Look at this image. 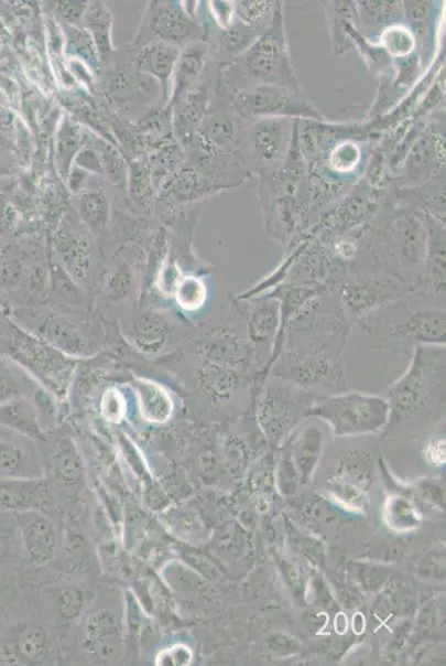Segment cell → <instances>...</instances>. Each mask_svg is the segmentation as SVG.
<instances>
[{
    "instance_id": "6da1fadb",
    "label": "cell",
    "mask_w": 446,
    "mask_h": 666,
    "mask_svg": "<svg viewBox=\"0 0 446 666\" xmlns=\"http://www.w3.org/2000/svg\"><path fill=\"white\" fill-rule=\"evenodd\" d=\"M373 229L369 249L382 272L399 281L409 293L422 297L427 229L425 215L407 206H390Z\"/></svg>"
},
{
    "instance_id": "7a4b0ae2",
    "label": "cell",
    "mask_w": 446,
    "mask_h": 666,
    "mask_svg": "<svg viewBox=\"0 0 446 666\" xmlns=\"http://www.w3.org/2000/svg\"><path fill=\"white\" fill-rule=\"evenodd\" d=\"M406 296L385 304L358 323L376 343V348L410 352L418 346H445V308L422 303L418 297ZM411 355V352H410Z\"/></svg>"
},
{
    "instance_id": "3957f363",
    "label": "cell",
    "mask_w": 446,
    "mask_h": 666,
    "mask_svg": "<svg viewBox=\"0 0 446 666\" xmlns=\"http://www.w3.org/2000/svg\"><path fill=\"white\" fill-rule=\"evenodd\" d=\"M349 332V323L342 321L334 326L327 339L303 343L282 352L269 377L311 393L320 387L338 394L346 391L341 356Z\"/></svg>"
},
{
    "instance_id": "277c9868",
    "label": "cell",
    "mask_w": 446,
    "mask_h": 666,
    "mask_svg": "<svg viewBox=\"0 0 446 666\" xmlns=\"http://www.w3.org/2000/svg\"><path fill=\"white\" fill-rule=\"evenodd\" d=\"M282 9V4L275 2L265 31L244 53V68L253 85H272L303 93L286 44Z\"/></svg>"
},
{
    "instance_id": "5b68a950",
    "label": "cell",
    "mask_w": 446,
    "mask_h": 666,
    "mask_svg": "<svg viewBox=\"0 0 446 666\" xmlns=\"http://www.w3.org/2000/svg\"><path fill=\"white\" fill-rule=\"evenodd\" d=\"M296 119L261 117L244 119L237 155L249 175L262 178L284 163L293 138Z\"/></svg>"
},
{
    "instance_id": "8992f818",
    "label": "cell",
    "mask_w": 446,
    "mask_h": 666,
    "mask_svg": "<svg viewBox=\"0 0 446 666\" xmlns=\"http://www.w3.org/2000/svg\"><path fill=\"white\" fill-rule=\"evenodd\" d=\"M434 348H414L406 372L387 394L390 411L406 415L434 396H445V353Z\"/></svg>"
},
{
    "instance_id": "52a82bcc",
    "label": "cell",
    "mask_w": 446,
    "mask_h": 666,
    "mask_svg": "<svg viewBox=\"0 0 446 666\" xmlns=\"http://www.w3.org/2000/svg\"><path fill=\"white\" fill-rule=\"evenodd\" d=\"M237 110L246 119L283 117L326 121L322 112L303 94L272 85H253L237 94Z\"/></svg>"
},
{
    "instance_id": "ba28073f",
    "label": "cell",
    "mask_w": 446,
    "mask_h": 666,
    "mask_svg": "<svg viewBox=\"0 0 446 666\" xmlns=\"http://www.w3.org/2000/svg\"><path fill=\"white\" fill-rule=\"evenodd\" d=\"M338 292L344 308L358 322L377 309L409 294L395 279L384 272L349 276L341 280Z\"/></svg>"
},
{
    "instance_id": "9c48e42d",
    "label": "cell",
    "mask_w": 446,
    "mask_h": 666,
    "mask_svg": "<svg viewBox=\"0 0 446 666\" xmlns=\"http://www.w3.org/2000/svg\"><path fill=\"white\" fill-rule=\"evenodd\" d=\"M313 412L329 418L341 430L351 431L378 427L385 420L390 407L387 399L378 396L340 393L323 399Z\"/></svg>"
},
{
    "instance_id": "30bf717a",
    "label": "cell",
    "mask_w": 446,
    "mask_h": 666,
    "mask_svg": "<svg viewBox=\"0 0 446 666\" xmlns=\"http://www.w3.org/2000/svg\"><path fill=\"white\" fill-rule=\"evenodd\" d=\"M243 313L247 316V342L251 350L253 366L259 374L272 356L280 324V304L275 298L265 294L249 299V307Z\"/></svg>"
},
{
    "instance_id": "8fae6325",
    "label": "cell",
    "mask_w": 446,
    "mask_h": 666,
    "mask_svg": "<svg viewBox=\"0 0 446 666\" xmlns=\"http://www.w3.org/2000/svg\"><path fill=\"white\" fill-rule=\"evenodd\" d=\"M409 148L404 178L414 187L443 173L445 166V138L434 128H423Z\"/></svg>"
},
{
    "instance_id": "7c38bea8",
    "label": "cell",
    "mask_w": 446,
    "mask_h": 666,
    "mask_svg": "<svg viewBox=\"0 0 446 666\" xmlns=\"http://www.w3.org/2000/svg\"><path fill=\"white\" fill-rule=\"evenodd\" d=\"M427 245L423 298H445V223L425 215Z\"/></svg>"
},
{
    "instance_id": "4fadbf2b",
    "label": "cell",
    "mask_w": 446,
    "mask_h": 666,
    "mask_svg": "<svg viewBox=\"0 0 446 666\" xmlns=\"http://www.w3.org/2000/svg\"><path fill=\"white\" fill-rule=\"evenodd\" d=\"M21 520L30 559L36 566L47 565L56 551V533L52 523L37 513H28Z\"/></svg>"
},
{
    "instance_id": "5bb4252c",
    "label": "cell",
    "mask_w": 446,
    "mask_h": 666,
    "mask_svg": "<svg viewBox=\"0 0 446 666\" xmlns=\"http://www.w3.org/2000/svg\"><path fill=\"white\" fill-rule=\"evenodd\" d=\"M130 335L139 351L156 354L167 344L170 324L162 314L146 312L133 321Z\"/></svg>"
},
{
    "instance_id": "9a60e30c",
    "label": "cell",
    "mask_w": 446,
    "mask_h": 666,
    "mask_svg": "<svg viewBox=\"0 0 446 666\" xmlns=\"http://www.w3.org/2000/svg\"><path fill=\"white\" fill-rule=\"evenodd\" d=\"M141 415L148 422L165 423L173 415L174 404L170 394L160 385L138 379L133 384Z\"/></svg>"
},
{
    "instance_id": "2e32d148",
    "label": "cell",
    "mask_w": 446,
    "mask_h": 666,
    "mask_svg": "<svg viewBox=\"0 0 446 666\" xmlns=\"http://www.w3.org/2000/svg\"><path fill=\"white\" fill-rule=\"evenodd\" d=\"M239 367L216 365L207 368L200 376L204 389L217 400L230 399L243 384L244 374Z\"/></svg>"
},
{
    "instance_id": "e0dca14e",
    "label": "cell",
    "mask_w": 446,
    "mask_h": 666,
    "mask_svg": "<svg viewBox=\"0 0 446 666\" xmlns=\"http://www.w3.org/2000/svg\"><path fill=\"white\" fill-rule=\"evenodd\" d=\"M43 333L50 343L65 353L78 355L84 352L85 346L78 330L65 318H48L43 324Z\"/></svg>"
},
{
    "instance_id": "ac0fdd59",
    "label": "cell",
    "mask_w": 446,
    "mask_h": 666,
    "mask_svg": "<svg viewBox=\"0 0 446 666\" xmlns=\"http://www.w3.org/2000/svg\"><path fill=\"white\" fill-rule=\"evenodd\" d=\"M258 31L255 26H250L241 21L228 26L221 34L222 51L232 55L246 53L263 34Z\"/></svg>"
},
{
    "instance_id": "d6986e66",
    "label": "cell",
    "mask_w": 446,
    "mask_h": 666,
    "mask_svg": "<svg viewBox=\"0 0 446 666\" xmlns=\"http://www.w3.org/2000/svg\"><path fill=\"white\" fill-rule=\"evenodd\" d=\"M361 159V149L353 140L339 142L328 155L327 170L331 174H350Z\"/></svg>"
},
{
    "instance_id": "ffe728a7",
    "label": "cell",
    "mask_w": 446,
    "mask_h": 666,
    "mask_svg": "<svg viewBox=\"0 0 446 666\" xmlns=\"http://www.w3.org/2000/svg\"><path fill=\"white\" fill-rule=\"evenodd\" d=\"M18 651L29 662L37 663L48 653V638L45 631L36 625L24 629L17 640Z\"/></svg>"
},
{
    "instance_id": "44dd1931",
    "label": "cell",
    "mask_w": 446,
    "mask_h": 666,
    "mask_svg": "<svg viewBox=\"0 0 446 666\" xmlns=\"http://www.w3.org/2000/svg\"><path fill=\"white\" fill-rule=\"evenodd\" d=\"M381 46L393 58H403L414 53L415 39L407 28L393 25L382 33Z\"/></svg>"
},
{
    "instance_id": "7402d4cb",
    "label": "cell",
    "mask_w": 446,
    "mask_h": 666,
    "mask_svg": "<svg viewBox=\"0 0 446 666\" xmlns=\"http://www.w3.org/2000/svg\"><path fill=\"white\" fill-rule=\"evenodd\" d=\"M178 304L188 311H195L204 307L207 300V288L203 280L196 277L182 279L176 287Z\"/></svg>"
},
{
    "instance_id": "603a6c76",
    "label": "cell",
    "mask_w": 446,
    "mask_h": 666,
    "mask_svg": "<svg viewBox=\"0 0 446 666\" xmlns=\"http://www.w3.org/2000/svg\"><path fill=\"white\" fill-rule=\"evenodd\" d=\"M24 452L14 444H0V473L7 476L26 477L28 466Z\"/></svg>"
},
{
    "instance_id": "cb8c5ba5",
    "label": "cell",
    "mask_w": 446,
    "mask_h": 666,
    "mask_svg": "<svg viewBox=\"0 0 446 666\" xmlns=\"http://www.w3.org/2000/svg\"><path fill=\"white\" fill-rule=\"evenodd\" d=\"M357 13L369 24L387 23L401 9L398 2H361Z\"/></svg>"
},
{
    "instance_id": "d4e9b609",
    "label": "cell",
    "mask_w": 446,
    "mask_h": 666,
    "mask_svg": "<svg viewBox=\"0 0 446 666\" xmlns=\"http://www.w3.org/2000/svg\"><path fill=\"white\" fill-rule=\"evenodd\" d=\"M275 2H241L238 6V14L241 22L257 26L268 15H271L274 9Z\"/></svg>"
},
{
    "instance_id": "484cf974",
    "label": "cell",
    "mask_w": 446,
    "mask_h": 666,
    "mask_svg": "<svg viewBox=\"0 0 446 666\" xmlns=\"http://www.w3.org/2000/svg\"><path fill=\"white\" fill-rule=\"evenodd\" d=\"M126 411L123 397L115 389L105 393L101 400V413L106 420L116 423L119 422Z\"/></svg>"
},
{
    "instance_id": "4316f807",
    "label": "cell",
    "mask_w": 446,
    "mask_h": 666,
    "mask_svg": "<svg viewBox=\"0 0 446 666\" xmlns=\"http://www.w3.org/2000/svg\"><path fill=\"white\" fill-rule=\"evenodd\" d=\"M6 421L22 432H36V421L34 415L26 410L23 406L14 405L8 407L4 411Z\"/></svg>"
},
{
    "instance_id": "83f0119b",
    "label": "cell",
    "mask_w": 446,
    "mask_h": 666,
    "mask_svg": "<svg viewBox=\"0 0 446 666\" xmlns=\"http://www.w3.org/2000/svg\"><path fill=\"white\" fill-rule=\"evenodd\" d=\"M191 660V651L183 645H175L160 653L159 665H186Z\"/></svg>"
},
{
    "instance_id": "f1b7e54d",
    "label": "cell",
    "mask_w": 446,
    "mask_h": 666,
    "mask_svg": "<svg viewBox=\"0 0 446 666\" xmlns=\"http://www.w3.org/2000/svg\"><path fill=\"white\" fill-rule=\"evenodd\" d=\"M401 9L404 15L413 23H422L431 14L432 2H403Z\"/></svg>"
},
{
    "instance_id": "f546056e",
    "label": "cell",
    "mask_w": 446,
    "mask_h": 666,
    "mask_svg": "<svg viewBox=\"0 0 446 666\" xmlns=\"http://www.w3.org/2000/svg\"><path fill=\"white\" fill-rule=\"evenodd\" d=\"M130 286L129 271L118 270L116 271L109 281V290L113 299L126 296Z\"/></svg>"
},
{
    "instance_id": "4dcf8cb0",
    "label": "cell",
    "mask_w": 446,
    "mask_h": 666,
    "mask_svg": "<svg viewBox=\"0 0 446 666\" xmlns=\"http://www.w3.org/2000/svg\"><path fill=\"white\" fill-rule=\"evenodd\" d=\"M19 393V386L7 373L0 372V401L9 400Z\"/></svg>"
},
{
    "instance_id": "1f68e13d",
    "label": "cell",
    "mask_w": 446,
    "mask_h": 666,
    "mask_svg": "<svg viewBox=\"0 0 446 666\" xmlns=\"http://www.w3.org/2000/svg\"><path fill=\"white\" fill-rule=\"evenodd\" d=\"M8 537L0 533V560L3 559V557L6 556V552L8 550Z\"/></svg>"
}]
</instances>
